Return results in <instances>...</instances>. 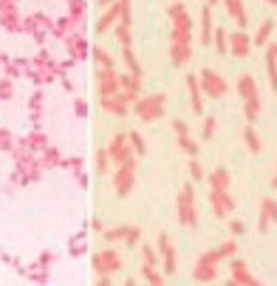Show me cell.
Segmentation results:
<instances>
[{
	"label": "cell",
	"instance_id": "cell-1",
	"mask_svg": "<svg viewBox=\"0 0 277 286\" xmlns=\"http://www.w3.org/2000/svg\"><path fill=\"white\" fill-rule=\"evenodd\" d=\"M175 216L184 227L195 230L198 227V207H195V187L192 184H184L181 193H178V201H175Z\"/></svg>",
	"mask_w": 277,
	"mask_h": 286
},
{
	"label": "cell",
	"instance_id": "cell-2",
	"mask_svg": "<svg viewBox=\"0 0 277 286\" xmlns=\"http://www.w3.org/2000/svg\"><path fill=\"white\" fill-rule=\"evenodd\" d=\"M164 105H167V94H144L133 105V113L141 122H156L164 116Z\"/></svg>",
	"mask_w": 277,
	"mask_h": 286
},
{
	"label": "cell",
	"instance_id": "cell-3",
	"mask_svg": "<svg viewBox=\"0 0 277 286\" xmlns=\"http://www.w3.org/2000/svg\"><path fill=\"white\" fill-rule=\"evenodd\" d=\"M198 82H201V91H204L209 99H221V96L229 94V82H226L215 68H201L198 71Z\"/></svg>",
	"mask_w": 277,
	"mask_h": 286
},
{
	"label": "cell",
	"instance_id": "cell-4",
	"mask_svg": "<svg viewBox=\"0 0 277 286\" xmlns=\"http://www.w3.org/2000/svg\"><path fill=\"white\" fill-rule=\"evenodd\" d=\"M133 184H136V156H130L128 162H122L113 170V190H116V196H130Z\"/></svg>",
	"mask_w": 277,
	"mask_h": 286
},
{
	"label": "cell",
	"instance_id": "cell-5",
	"mask_svg": "<svg viewBox=\"0 0 277 286\" xmlns=\"http://www.w3.org/2000/svg\"><path fill=\"white\" fill-rule=\"evenodd\" d=\"M91 264H94L96 275H116L122 269V255L116 250H102V252H94Z\"/></svg>",
	"mask_w": 277,
	"mask_h": 286
},
{
	"label": "cell",
	"instance_id": "cell-6",
	"mask_svg": "<svg viewBox=\"0 0 277 286\" xmlns=\"http://www.w3.org/2000/svg\"><path fill=\"white\" fill-rule=\"evenodd\" d=\"M108 156H111V165L113 167H119L122 162H128L130 156H136L133 153V148H130V139H128V133H116V136L111 139V145H108Z\"/></svg>",
	"mask_w": 277,
	"mask_h": 286
},
{
	"label": "cell",
	"instance_id": "cell-7",
	"mask_svg": "<svg viewBox=\"0 0 277 286\" xmlns=\"http://www.w3.org/2000/svg\"><path fill=\"white\" fill-rule=\"evenodd\" d=\"M96 91H99V99H102V96L122 94V82H119L116 68H99L96 71Z\"/></svg>",
	"mask_w": 277,
	"mask_h": 286
},
{
	"label": "cell",
	"instance_id": "cell-8",
	"mask_svg": "<svg viewBox=\"0 0 277 286\" xmlns=\"http://www.w3.org/2000/svg\"><path fill=\"white\" fill-rule=\"evenodd\" d=\"M260 281L255 275H249V267H246V261L235 258L229 261V281H226V286H258Z\"/></svg>",
	"mask_w": 277,
	"mask_h": 286
},
{
	"label": "cell",
	"instance_id": "cell-9",
	"mask_svg": "<svg viewBox=\"0 0 277 286\" xmlns=\"http://www.w3.org/2000/svg\"><path fill=\"white\" fill-rule=\"evenodd\" d=\"M156 247H158V255H161V269H164V275H175L178 264H175V247H173V241H170V235L158 233Z\"/></svg>",
	"mask_w": 277,
	"mask_h": 286
},
{
	"label": "cell",
	"instance_id": "cell-10",
	"mask_svg": "<svg viewBox=\"0 0 277 286\" xmlns=\"http://www.w3.org/2000/svg\"><path fill=\"white\" fill-rule=\"evenodd\" d=\"M252 37L243 31V28H238V31H229V54L232 57H238V60H243V57H249L252 51Z\"/></svg>",
	"mask_w": 277,
	"mask_h": 286
},
{
	"label": "cell",
	"instance_id": "cell-11",
	"mask_svg": "<svg viewBox=\"0 0 277 286\" xmlns=\"http://www.w3.org/2000/svg\"><path fill=\"white\" fill-rule=\"evenodd\" d=\"M209 204L218 218H226L235 210V199L229 196V190H209Z\"/></svg>",
	"mask_w": 277,
	"mask_h": 286
},
{
	"label": "cell",
	"instance_id": "cell-12",
	"mask_svg": "<svg viewBox=\"0 0 277 286\" xmlns=\"http://www.w3.org/2000/svg\"><path fill=\"white\" fill-rule=\"evenodd\" d=\"M99 105H102L105 113H113L116 119H125V116L130 113V105L125 102V96H122V94H116V96H102V99H99Z\"/></svg>",
	"mask_w": 277,
	"mask_h": 286
},
{
	"label": "cell",
	"instance_id": "cell-13",
	"mask_svg": "<svg viewBox=\"0 0 277 286\" xmlns=\"http://www.w3.org/2000/svg\"><path fill=\"white\" fill-rule=\"evenodd\" d=\"M192 40V23L190 14L181 11L178 17H173V43H190Z\"/></svg>",
	"mask_w": 277,
	"mask_h": 286
},
{
	"label": "cell",
	"instance_id": "cell-14",
	"mask_svg": "<svg viewBox=\"0 0 277 286\" xmlns=\"http://www.w3.org/2000/svg\"><path fill=\"white\" fill-rule=\"evenodd\" d=\"M277 221V201L272 199H260V221H258V233L266 235L269 233V224Z\"/></svg>",
	"mask_w": 277,
	"mask_h": 286
},
{
	"label": "cell",
	"instance_id": "cell-15",
	"mask_svg": "<svg viewBox=\"0 0 277 286\" xmlns=\"http://www.w3.org/2000/svg\"><path fill=\"white\" fill-rule=\"evenodd\" d=\"M235 88H238V94L243 96V102H252V99H260L258 79L252 77V74H241V77H238V82H235Z\"/></svg>",
	"mask_w": 277,
	"mask_h": 286
},
{
	"label": "cell",
	"instance_id": "cell-16",
	"mask_svg": "<svg viewBox=\"0 0 277 286\" xmlns=\"http://www.w3.org/2000/svg\"><path fill=\"white\" fill-rule=\"evenodd\" d=\"M187 88H190V105L192 111L204 116V91H201V82H198V74H187Z\"/></svg>",
	"mask_w": 277,
	"mask_h": 286
},
{
	"label": "cell",
	"instance_id": "cell-17",
	"mask_svg": "<svg viewBox=\"0 0 277 286\" xmlns=\"http://www.w3.org/2000/svg\"><path fill=\"white\" fill-rule=\"evenodd\" d=\"M212 31H215L212 6H209V3H201V43L204 45H212Z\"/></svg>",
	"mask_w": 277,
	"mask_h": 286
},
{
	"label": "cell",
	"instance_id": "cell-18",
	"mask_svg": "<svg viewBox=\"0 0 277 286\" xmlns=\"http://www.w3.org/2000/svg\"><path fill=\"white\" fill-rule=\"evenodd\" d=\"M221 6L226 9V14H229V17H235L238 28H243V31H246L249 20H246V9H243V0H221Z\"/></svg>",
	"mask_w": 277,
	"mask_h": 286
},
{
	"label": "cell",
	"instance_id": "cell-19",
	"mask_svg": "<svg viewBox=\"0 0 277 286\" xmlns=\"http://www.w3.org/2000/svg\"><path fill=\"white\" fill-rule=\"evenodd\" d=\"M119 17H122V9H119V0H116L113 6H108V9H105L102 17H99V23H96V31H99V34L111 31V26H116V23H119Z\"/></svg>",
	"mask_w": 277,
	"mask_h": 286
},
{
	"label": "cell",
	"instance_id": "cell-20",
	"mask_svg": "<svg viewBox=\"0 0 277 286\" xmlns=\"http://www.w3.org/2000/svg\"><path fill=\"white\" fill-rule=\"evenodd\" d=\"M192 57V48L190 43H173L170 45V62H173L175 68H181V65H187Z\"/></svg>",
	"mask_w": 277,
	"mask_h": 286
},
{
	"label": "cell",
	"instance_id": "cell-21",
	"mask_svg": "<svg viewBox=\"0 0 277 286\" xmlns=\"http://www.w3.org/2000/svg\"><path fill=\"white\" fill-rule=\"evenodd\" d=\"M229 182H232V176H229L226 167H215V170L207 176L209 190H229Z\"/></svg>",
	"mask_w": 277,
	"mask_h": 286
},
{
	"label": "cell",
	"instance_id": "cell-22",
	"mask_svg": "<svg viewBox=\"0 0 277 286\" xmlns=\"http://www.w3.org/2000/svg\"><path fill=\"white\" fill-rule=\"evenodd\" d=\"M65 45H68V54L74 60H85L88 57V43L82 34H68L65 37Z\"/></svg>",
	"mask_w": 277,
	"mask_h": 286
},
{
	"label": "cell",
	"instance_id": "cell-23",
	"mask_svg": "<svg viewBox=\"0 0 277 286\" xmlns=\"http://www.w3.org/2000/svg\"><path fill=\"white\" fill-rule=\"evenodd\" d=\"M215 278H218L215 264H204V261H198L195 269H192V281H198V284H212Z\"/></svg>",
	"mask_w": 277,
	"mask_h": 286
},
{
	"label": "cell",
	"instance_id": "cell-24",
	"mask_svg": "<svg viewBox=\"0 0 277 286\" xmlns=\"http://www.w3.org/2000/svg\"><path fill=\"white\" fill-rule=\"evenodd\" d=\"M272 31H275V20H263V23H260V28L255 31V37H252V43L266 48V45L272 43Z\"/></svg>",
	"mask_w": 277,
	"mask_h": 286
},
{
	"label": "cell",
	"instance_id": "cell-25",
	"mask_svg": "<svg viewBox=\"0 0 277 286\" xmlns=\"http://www.w3.org/2000/svg\"><path fill=\"white\" fill-rule=\"evenodd\" d=\"M141 275H144V281H147V284H153V286H164L167 284L164 269L153 267V264H144V267H141Z\"/></svg>",
	"mask_w": 277,
	"mask_h": 286
},
{
	"label": "cell",
	"instance_id": "cell-26",
	"mask_svg": "<svg viewBox=\"0 0 277 286\" xmlns=\"http://www.w3.org/2000/svg\"><path fill=\"white\" fill-rule=\"evenodd\" d=\"M119 82H122V91H128V94H136L141 96V77H136V74H119Z\"/></svg>",
	"mask_w": 277,
	"mask_h": 286
},
{
	"label": "cell",
	"instance_id": "cell-27",
	"mask_svg": "<svg viewBox=\"0 0 277 286\" xmlns=\"http://www.w3.org/2000/svg\"><path fill=\"white\" fill-rule=\"evenodd\" d=\"M212 45H215V54H221V57L229 51V34H226L224 26H215V31H212Z\"/></svg>",
	"mask_w": 277,
	"mask_h": 286
},
{
	"label": "cell",
	"instance_id": "cell-28",
	"mask_svg": "<svg viewBox=\"0 0 277 286\" xmlns=\"http://www.w3.org/2000/svg\"><path fill=\"white\" fill-rule=\"evenodd\" d=\"M243 142H246V148L252 150V153H260V150H263V142H260V136L258 133H255V128H252L249 122H246V128H243Z\"/></svg>",
	"mask_w": 277,
	"mask_h": 286
},
{
	"label": "cell",
	"instance_id": "cell-29",
	"mask_svg": "<svg viewBox=\"0 0 277 286\" xmlns=\"http://www.w3.org/2000/svg\"><path fill=\"white\" fill-rule=\"evenodd\" d=\"M122 60L128 62V71H130V74H136V77H144V71H141V65H138L136 54H133V48H130V45H122Z\"/></svg>",
	"mask_w": 277,
	"mask_h": 286
},
{
	"label": "cell",
	"instance_id": "cell-30",
	"mask_svg": "<svg viewBox=\"0 0 277 286\" xmlns=\"http://www.w3.org/2000/svg\"><path fill=\"white\" fill-rule=\"evenodd\" d=\"M91 54H94V60L99 62V68H116V60L105 51L102 45H94V48H91Z\"/></svg>",
	"mask_w": 277,
	"mask_h": 286
},
{
	"label": "cell",
	"instance_id": "cell-31",
	"mask_svg": "<svg viewBox=\"0 0 277 286\" xmlns=\"http://www.w3.org/2000/svg\"><path fill=\"white\" fill-rule=\"evenodd\" d=\"M26 148L28 150H45L48 148V139H45L43 130H34L31 136H26Z\"/></svg>",
	"mask_w": 277,
	"mask_h": 286
},
{
	"label": "cell",
	"instance_id": "cell-32",
	"mask_svg": "<svg viewBox=\"0 0 277 286\" xmlns=\"http://www.w3.org/2000/svg\"><path fill=\"white\" fill-rule=\"evenodd\" d=\"M175 142H178V148H181L184 153H187V156H198L201 145H198V142H195V139L190 136V133H187V136H178Z\"/></svg>",
	"mask_w": 277,
	"mask_h": 286
},
{
	"label": "cell",
	"instance_id": "cell-33",
	"mask_svg": "<svg viewBox=\"0 0 277 286\" xmlns=\"http://www.w3.org/2000/svg\"><path fill=\"white\" fill-rule=\"evenodd\" d=\"M128 139H130V148H133V153H136V156H144V153H147L144 136H141L138 130H130V133H128Z\"/></svg>",
	"mask_w": 277,
	"mask_h": 286
},
{
	"label": "cell",
	"instance_id": "cell-34",
	"mask_svg": "<svg viewBox=\"0 0 277 286\" xmlns=\"http://www.w3.org/2000/svg\"><path fill=\"white\" fill-rule=\"evenodd\" d=\"M128 233H130V224H122V227H113V230H105V238L111 244H119L128 238Z\"/></svg>",
	"mask_w": 277,
	"mask_h": 286
},
{
	"label": "cell",
	"instance_id": "cell-35",
	"mask_svg": "<svg viewBox=\"0 0 277 286\" xmlns=\"http://www.w3.org/2000/svg\"><path fill=\"white\" fill-rule=\"evenodd\" d=\"M43 167H57V165H62V156L57 153V148H45L43 150V162H40Z\"/></svg>",
	"mask_w": 277,
	"mask_h": 286
},
{
	"label": "cell",
	"instance_id": "cell-36",
	"mask_svg": "<svg viewBox=\"0 0 277 286\" xmlns=\"http://www.w3.org/2000/svg\"><path fill=\"white\" fill-rule=\"evenodd\" d=\"M187 170H190V179H192V182H204V167H201L198 156H190V162H187Z\"/></svg>",
	"mask_w": 277,
	"mask_h": 286
},
{
	"label": "cell",
	"instance_id": "cell-37",
	"mask_svg": "<svg viewBox=\"0 0 277 286\" xmlns=\"http://www.w3.org/2000/svg\"><path fill=\"white\" fill-rule=\"evenodd\" d=\"M243 116H246V122L249 125H255L260 116V99H252V102H246V108H243Z\"/></svg>",
	"mask_w": 277,
	"mask_h": 286
},
{
	"label": "cell",
	"instance_id": "cell-38",
	"mask_svg": "<svg viewBox=\"0 0 277 286\" xmlns=\"http://www.w3.org/2000/svg\"><path fill=\"white\" fill-rule=\"evenodd\" d=\"M113 34H116V40H119L122 45H130V40H133L128 23H116V26H113Z\"/></svg>",
	"mask_w": 277,
	"mask_h": 286
},
{
	"label": "cell",
	"instance_id": "cell-39",
	"mask_svg": "<svg viewBox=\"0 0 277 286\" xmlns=\"http://www.w3.org/2000/svg\"><path fill=\"white\" fill-rule=\"evenodd\" d=\"M85 9H88L85 0H68V14H71V17L82 20V17H85Z\"/></svg>",
	"mask_w": 277,
	"mask_h": 286
},
{
	"label": "cell",
	"instance_id": "cell-40",
	"mask_svg": "<svg viewBox=\"0 0 277 286\" xmlns=\"http://www.w3.org/2000/svg\"><path fill=\"white\" fill-rule=\"evenodd\" d=\"M215 116H204V128H201V139H204V142H209V139L215 136Z\"/></svg>",
	"mask_w": 277,
	"mask_h": 286
},
{
	"label": "cell",
	"instance_id": "cell-41",
	"mask_svg": "<svg viewBox=\"0 0 277 286\" xmlns=\"http://www.w3.org/2000/svg\"><path fill=\"white\" fill-rule=\"evenodd\" d=\"M0 26L6 31H20V20L17 14H0Z\"/></svg>",
	"mask_w": 277,
	"mask_h": 286
},
{
	"label": "cell",
	"instance_id": "cell-42",
	"mask_svg": "<svg viewBox=\"0 0 277 286\" xmlns=\"http://www.w3.org/2000/svg\"><path fill=\"white\" fill-rule=\"evenodd\" d=\"M96 170H99V173H108V170H111V156H108V150H96Z\"/></svg>",
	"mask_w": 277,
	"mask_h": 286
},
{
	"label": "cell",
	"instance_id": "cell-43",
	"mask_svg": "<svg viewBox=\"0 0 277 286\" xmlns=\"http://www.w3.org/2000/svg\"><path fill=\"white\" fill-rule=\"evenodd\" d=\"M266 74L272 82V94H277V60H266Z\"/></svg>",
	"mask_w": 277,
	"mask_h": 286
},
{
	"label": "cell",
	"instance_id": "cell-44",
	"mask_svg": "<svg viewBox=\"0 0 277 286\" xmlns=\"http://www.w3.org/2000/svg\"><path fill=\"white\" fill-rule=\"evenodd\" d=\"M218 252H221V258H232L235 252H238V244H235V235L229 238V241H224L221 247H218Z\"/></svg>",
	"mask_w": 277,
	"mask_h": 286
},
{
	"label": "cell",
	"instance_id": "cell-45",
	"mask_svg": "<svg viewBox=\"0 0 277 286\" xmlns=\"http://www.w3.org/2000/svg\"><path fill=\"white\" fill-rule=\"evenodd\" d=\"M158 258H161V255H158L153 247H141V261H144V264H153V267H158Z\"/></svg>",
	"mask_w": 277,
	"mask_h": 286
},
{
	"label": "cell",
	"instance_id": "cell-46",
	"mask_svg": "<svg viewBox=\"0 0 277 286\" xmlns=\"http://www.w3.org/2000/svg\"><path fill=\"white\" fill-rule=\"evenodd\" d=\"M65 170H74V173H82V159L79 156H71V159H62V165Z\"/></svg>",
	"mask_w": 277,
	"mask_h": 286
},
{
	"label": "cell",
	"instance_id": "cell-47",
	"mask_svg": "<svg viewBox=\"0 0 277 286\" xmlns=\"http://www.w3.org/2000/svg\"><path fill=\"white\" fill-rule=\"evenodd\" d=\"M0 14H17V0H0Z\"/></svg>",
	"mask_w": 277,
	"mask_h": 286
},
{
	"label": "cell",
	"instance_id": "cell-48",
	"mask_svg": "<svg viewBox=\"0 0 277 286\" xmlns=\"http://www.w3.org/2000/svg\"><path fill=\"white\" fill-rule=\"evenodd\" d=\"M198 261H204V264H215V267H218V261H221V252H218V247H215V250H207Z\"/></svg>",
	"mask_w": 277,
	"mask_h": 286
},
{
	"label": "cell",
	"instance_id": "cell-49",
	"mask_svg": "<svg viewBox=\"0 0 277 286\" xmlns=\"http://www.w3.org/2000/svg\"><path fill=\"white\" fill-rule=\"evenodd\" d=\"M138 241H141V230H138V227H130V233H128V238H125V244H128V247H136Z\"/></svg>",
	"mask_w": 277,
	"mask_h": 286
},
{
	"label": "cell",
	"instance_id": "cell-50",
	"mask_svg": "<svg viewBox=\"0 0 277 286\" xmlns=\"http://www.w3.org/2000/svg\"><path fill=\"white\" fill-rule=\"evenodd\" d=\"M173 130H175V136H187V133H190V125L184 119H173Z\"/></svg>",
	"mask_w": 277,
	"mask_h": 286
},
{
	"label": "cell",
	"instance_id": "cell-51",
	"mask_svg": "<svg viewBox=\"0 0 277 286\" xmlns=\"http://www.w3.org/2000/svg\"><path fill=\"white\" fill-rule=\"evenodd\" d=\"M229 233H232L235 238H238V235H243V233H246V224H243L241 218H235V221H229Z\"/></svg>",
	"mask_w": 277,
	"mask_h": 286
},
{
	"label": "cell",
	"instance_id": "cell-52",
	"mask_svg": "<svg viewBox=\"0 0 277 286\" xmlns=\"http://www.w3.org/2000/svg\"><path fill=\"white\" fill-rule=\"evenodd\" d=\"M0 99H11V82H9V77L0 82Z\"/></svg>",
	"mask_w": 277,
	"mask_h": 286
},
{
	"label": "cell",
	"instance_id": "cell-53",
	"mask_svg": "<svg viewBox=\"0 0 277 286\" xmlns=\"http://www.w3.org/2000/svg\"><path fill=\"white\" fill-rule=\"evenodd\" d=\"M181 11H187V9H184V3H170V9H167V14H170V20H173V17H178Z\"/></svg>",
	"mask_w": 277,
	"mask_h": 286
},
{
	"label": "cell",
	"instance_id": "cell-54",
	"mask_svg": "<svg viewBox=\"0 0 277 286\" xmlns=\"http://www.w3.org/2000/svg\"><path fill=\"white\" fill-rule=\"evenodd\" d=\"M74 111H77V116H88V102L85 99H77V102H74Z\"/></svg>",
	"mask_w": 277,
	"mask_h": 286
},
{
	"label": "cell",
	"instance_id": "cell-55",
	"mask_svg": "<svg viewBox=\"0 0 277 286\" xmlns=\"http://www.w3.org/2000/svg\"><path fill=\"white\" fill-rule=\"evenodd\" d=\"M266 60H277V43L266 45Z\"/></svg>",
	"mask_w": 277,
	"mask_h": 286
},
{
	"label": "cell",
	"instance_id": "cell-56",
	"mask_svg": "<svg viewBox=\"0 0 277 286\" xmlns=\"http://www.w3.org/2000/svg\"><path fill=\"white\" fill-rule=\"evenodd\" d=\"M51 261H54V252H43V255H40V264H45V267H48Z\"/></svg>",
	"mask_w": 277,
	"mask_h": 286
},
{
	"label": "cell",
	"instance_id": "cell-57",
	"mask_svg": "<svg viewBox=\"0 0 277 286\" xmlns=\"http://www.w3.org/2000/svg\"><path fill=\"white\" fill-rule=\"evenodd\" d=\"M96 284H99V286H108V284H113V278H111V275H99V278H96Z\"/></svg>",
	"mask_w": 277,
	"mask_h": 286
},
{
	"label": "cell",
	"instance_id": "cell-58",
	"mask_svg": "<svg viewBox=\"0 0 277 286\" xmlns=\"http://www.w3.org/2000/svg\"><path fill=\"white\" fill-rule=\"evenodd\" d=\"M62 88H65L68 94H74V82H71V79H65V77H62Z\"/></svg>",
	"mask_w": 277,
	"mask_h": 286
},
{
	"label": "cell",
	"instance_id": "cell-59",
	"mask_svg": "<svg viewBox=\"0 0 277 286\" xmlns=\"http://www.w3.org/2000/svg\"><path fill=\"white\" fill-rule=\"evenodd\" d=\"M94 230H96V233H105V227H102V221H99V218H94Z\"/></svg>",
	"mask_w": 277,
	"mask_h": 286
},
{
	"label": "cell",
	"instance_id": "cell-60",
	"mask_svg": "<svg viewBox=\"0 0 277 286\" xmlns=\"http://www.w3.org/2000/svg\"><path fill=\"white\" fill-rule=\"evenodd\" d=\"M79 176V187H88V176L85 173H77Z\"/></svg>",
	"mask_w": 277,
	"mask_h": 286
},
{
	"label": "cell",
	"instance_id": "cell-61",
	"mask_svg": "<svg viewBox=\"0 0 277 286\" xmlns=\"http://www.w3.org/2000/svg\"><path fill=\"white\" fill-rule=\"evenodd\" d=\"M113 3H116V0H99V6H105V9H108V6H113Z\"/></svg>",
	"mask_w": 277,
	"mask_h": 286
},
{
	"label": "cell",
	"instance_id": "cell-62",
	"mask_svg": "<svg viewBox=\"0 0 277 286\" xmlns=\"http://www.w3.org/2000/svg\"><path fill=\"white\" fill-rule=\"evenodd\" d=\"M209 6H212V9H215V6H221V0H207Z\"/></svg>",
	"mask_w": 277,
	"mask_h": 286
},
{
	"label": "cell",
	"instance_id": "cell-63",
	"mask_svg": "<svg viewBox=\"0 0 277 286\" xmlns=\"http://www.w3.org/2000/svg\"><path fill=\"white\" fill-rule=\"evenodd\" d=\"M272 187H275V190H277V173L272 176Z\"/></svg>",
	"mask_w": 277,
	"mask_h": 286
},
{
	"label": "cell",
	"instance_id": "cell-64",
	"mask_svg": "<svg viewBox=\"0 0 277 286\" xmlns=\"http://www.w3.org/2000/svg\"><path fill=\"white\" fill-rule=\"evenodd\" d=\"M266 3H272V6H277V0H266Z\"/></svg>",
	"mask_w": 277,
	"mask_h": 286
}]
</instances>
